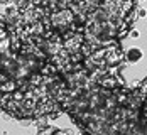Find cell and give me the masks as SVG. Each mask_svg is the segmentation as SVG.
<instances>
[{
  "instance_id": "obj_1",
  "label": "cell",
  "mask_w": 147,
  "mask_h": 135,
  "mask_svg": "<svg viewBox=\"0 0 147 135\" xmlns=\"http://www.w3.org/2000/svg\"><path fill=\"white\" fill-rule=\"evenodd\" d=\"M142 58H144V52H142L140 47H135L134 46V47L125 51V61H127V64H137Z\"/></svg>"
},
{
  "instance_id": "obj_2",
  "label": "cell",
  "mask_w": 147,
  "mask_h": 135,
  "mask_svg": "<svg viewBox=\"0 0 147 135\" xmlns=\"http://www.w3.org/2000/svg\"><path fill=\"white\" fill-rule=\"evenodd\" d=\"M137 19H139L137 9H134V10H130L129 14H125V17H123V22H125V24H129L130 27H134V26H135V22H137Z\"/></svg>"
},
{
  "instance_id": "obj_3",
  "label": "cell",
  "mask_w": 147,
  "mask_h": 135,
  "mask_svg": "<svg viewBox=\"0 0 147 135\" xmlns=\"http://www.w3.org/2000/svg\"><path fill=\"white\" fill-rule=\"evenodd\" d=\"M129 37H132V39H139V37H140V32H139L137 29H132V30H130V36H129Z\"/></svg>"
},
{
  "instance_id": "obj_4",
  "label": "cell",
  "mask_w": 147,
  "mask_h": 135,
  "mask_svg": "<svg viewBox=\"0 0 147 135\" xmlns=\"http://www.w3.org/2000/svg\"><path fill=\"white\" fill-rule=\"evenodd\" d=\"M137 14H139V19H144V17H147V10L146 9H137Z\"/></svg>"
},
{
  "instance_id": "obj_5",
  "label": "cell",
  "mask_w": 147,
  "mask_h": 135,
  "mask_svg": "<svg viewBox=\"0 0 147 135\" xmlns=\"http://www.w3.org/2000/svg\"><path fill=\"white\" fill-rule=\"evenodd\" d=\"M2 5H9V3H15V0H0Z\"/></svg>"
},
{
  "instance_id": "obj_6",
  "label": "cell",
  "mask_w": 147,
  "mask_h": 135,
  "mask_svg": "<svg viewBox=\"0 0 147 135\" xmlns=\"http://www.w3.org/2000/svg\"><path fill=\"white\" fill-rule=\"evenodd\" d=\"M139 2H144V0H139Z\"/></svg>"
}]
</instances>
